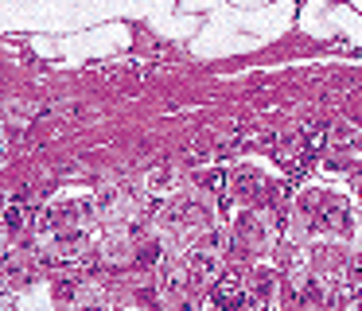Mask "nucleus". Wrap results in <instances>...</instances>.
<instances>
[{"mask_svg":"<svg viewBox=\"0 0 362 311\" xmlns=\"http://www.w3.org/2000/svg\"><path fill=\"white\" fill-rule=\"evenodd\" d=\"M304 28L312 35H335V31H343L351 43H362V16H354L351 8H327L323 0H312L304 8Z\"/></svg>","mask_w":362,"mask_h":311,"instance_id":"f257e3e1","label":"nucleus"},{"mask_svg":"<svg viewBox=\"0 0 362 311\" xmlns=\"http://www.w3.org/2000/svg\"><path fill=\"white\" fill-rule=\"evenodd\" d=\"M117 43H125V31L121 28H102V31H90V35H82V39H63L59 43V51H66V54H90V51H110V47H117Z\"/></svg>","mask_w":362,"mask_h":311,"instance_id":"f03ea898","label":"nucleus"},{"mask_svg":"<svg viewBox=\"0 0 362 311\" xmlns=\"http://www.w3.org/2000/svg\"><path fill=\"white\" fill-rule=\"evenodd\" d=\"M351 4H354V8H358V12H362V0H351Z\"/></svg>","mask_w":362,"mask_h":311,"instance_id":"7ed1b4c3","label":"nucleus"}]
</instances>
